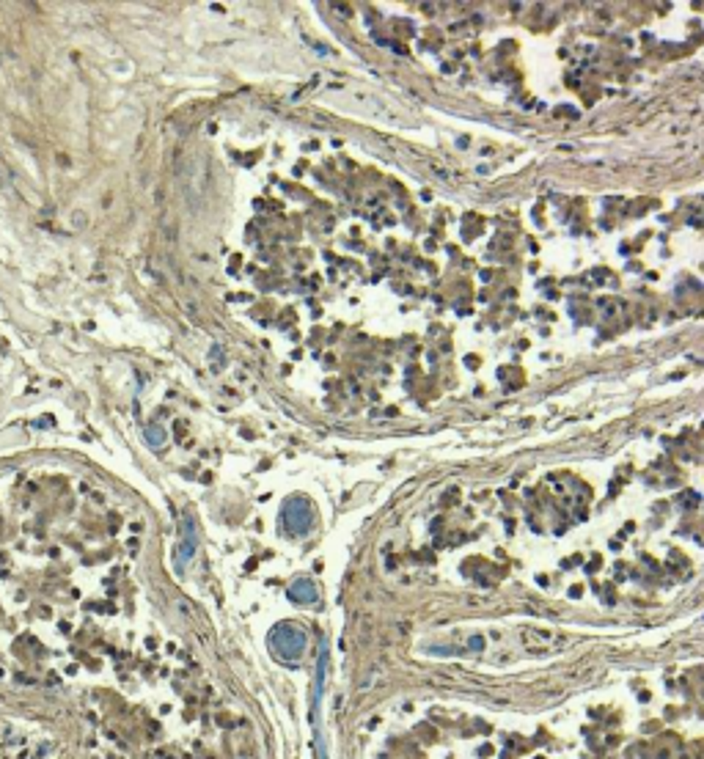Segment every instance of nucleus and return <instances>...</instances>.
<instances>
[{
	"mask_svg": "<svg viewBox=\"0 0 704 759\" xmlns=\"http://www.w3.org/2000/svg\"><path fill=\"white\" fill-rule=\"evenodd\" d=\"M289 597L297 600V603H314L319 597V592H317V586L311 580H297V583H292V589H289Z\"/></svg>",
	"mask_w": 704,
	"mask_h": 759,
	"instance_id": "3",
	"label": "nucleus"
},
{
	"mask_svg": "<svg viewBox=\"0 0 704 759\" xmlns=\"http://www.w3.org/2000/svg\"><path fill=\"white\" fill-rule=\"evenodd\" d=\"M311 523H314V512H311V506L303 498H292L284 506V526H287V531L305 534L311 529Z\"/></svg>",
	"mask_w": 704,
	"mask_h": 759,
	"instance_id": "2",
	"label": "nucleus"
},
{
	"mask_svg": "<svg viewBox=\"0 0 704 759\" xmlns=\"http://www.w3.org/2000/svg\"><path fill=\"white\" fill-rule=\"evenodd\" d=\"M270 646L275 652V657L292 663V660H300L303 649H305V633L295 627V625H278L272 633H270Z\"/></svg>",
	"mask_w": 704,
	"mask_h": 759,
	"instance_id": "1",
	"label": "nucleus"
}]
</instances>
